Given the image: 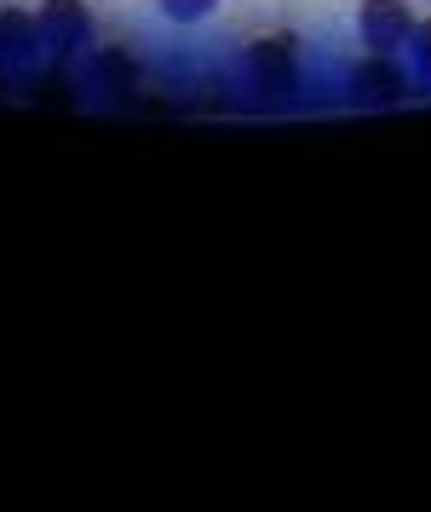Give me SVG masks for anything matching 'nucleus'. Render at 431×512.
I'll return each mask as SVG.
<instances>
[{
  "instance_id": "2",
  "label": "nucleus",
  "mask_w": 431,
  "mask_h": 512,
  "mask_svg": "<svg viewBox=\"0 0 431 512\" xmlns=\"http://www.w3.org/2000/svg\"><path fill=\"white\" fill-rule=\"evenodd\" d=\"M161 12L173 18V24H202L219 12V0H161Z\"/></svg>"
},
{
  "instance_id": "1",
  "label": "nucleus",
  "mask_w": 431,
  "mask_h": 512,
  "mask_svg": "<svg viewBox=\"0 0 431 512\" xmlns=\"http://www.w3.org/2000/svg\"><path fill=\"white\" fill-rule=\"evenodd\" d=\"M357 29H363L368 52H397V47H414V12L409 0H363L357 6Z\"/></svg>"
},
{
  "instance_id": "4",
  "label": "nucleus",
  "mask_w": 431,
  "mask_h": 512,
  "mask_svg": "<svg viewBox=\"0 0 431 512\" xmlns=\"http://www.w3.org/2000/svg\"><path fill=\"white\" fill-rule=\"evenodd\" d=\"M426 6H431V0H426Z\"/></svg>"
},
{
  "instance_id": "3",
  "label": "nucleus",
  "mask_w": 431,
  "mask_h": 512,
  "mask_svg": "<svg viewBox=\"0 0 431 512\" xmlns=\"http://www.w3.org/2000/svg\"><path fill=\"white\" fill-rule=\"evenodd\" d=\"M414 47H420V58L431 64V24H426V29H414Z\"/></svg>"
}]
</instances>
